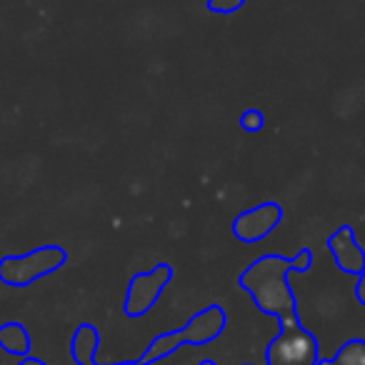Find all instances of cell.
Listing matches in <instances>:
<instances>
[{
  "label": "cell",
  "instance_id": "6da1fadb",
  "mask_svg": "<svg viewBox=\"0 0 365 365\" xmlns=\"http://www.w3.org/2000/svg\"><path fill=\"white\" fill-rule=\"evenodd\" d=\"M310 265H313V250L310 248H303L295 258L263 255L240 273V288L253 295L255 305L263 313L275 315L278 320L293 318V315H298V310H295V295L285 275L290 270L308 273Z\"/></svg>",
  "mask_w": 365,
  "mask_h": 365
},
{
  "label": "cell",
  "instance_id": "7a4b0ae2",
  "mask_svg": "<svg viewBox=\"0 0 365 365\" xmlns=\"http://www.w3.org/2000/svg\"><path fill=\"white\" fill-rule=\"evenodd\" d=\"M225 328V310L220 305H208L205 310L195 313L193 318L188 320V325L180 330H173V333H163L158 335L150 343L148 353L143 355L140 363H153V360L163 358V355L173 353L180 345H203L210 343L213 338H218Z\"/></svg>",
  "mask_w": 365,
  "mask_h": 365
},
{
  "label": "cell",
  "instance_id": "3957f363",
  "mask_svg": "<svg viewBox=\"0 0 365 365\" xmlns=\"http://www.w3.org/2000/svg\"><path fill=\"white\" fill-rule=\"evenodd\" d=\"M68 260V253L61 245H41V248L31 250L23 255H6L0 260V280L8 285H23L36 283L38 278L48 273H56L58 268H63Z\"/></svg>",
  "mask_w": 365,
  "mask_h": 365
},
{
  "label": "cell",
  "instance_id": "277c9868",
  "mask_svg": "<svg viewBox=\"0 0 365 365\" xmlns=\"http://www.w3.org/2000/svg\"><path fill=\"white\" fill-rule=\"evenodd\" d=\"M173 280V268L168 263H158L153 270L133 275L130 285H128L125 303H123V313L138 318V315H145L153 305L158 303L163 288Z\"/></svg>",
  "mask_w": 365,
  "mask_h": 365
},
{
  "label": "cell",
  "instance_id": "5b68a950",
  "mask_svg": "<svg viewBox=\"0 0 365 365\" xmlns=\"http://www.w3.org/2000/svg\"><path fill=\"white\" fill-rule=\"evenodd\" d=\"M268 365H318V343L298 325L280 328L268 348Z\"/></svg>",
  "mask_w": 365,
  "mask_h": 365
},
{
  "label": "cell",
  "instance_id": "8992f818",
  "mask_svg": "<svg viewBox=\"0 0 365 365\" xmlns=\"http://www.w3.org/2000/svg\"><path fill=\"white\" fill-rule=\"evenodd\" d=\"M283 220V208L273 200L260 203L255 208H248L243 213H238L233 218V235L240 243H260L263 238H268Z\"/></svg>",
  "mask_w": 365,
  "mask_h": 365
},
{
  "label": "cell",
  "instance_id": "52a82bcc",
  "mask_svg": "<svg viewBox=\"0 0 365 365\" xmlns=\"http://www.w3.org/2000/svg\"><path fill=\"white\" fill-rule=\"evenodd\" d=\"M325 245H328L340 273L355 275V278L365 273V250L360 248L358 238H355V230L350 225H340Z\"/></svg>",
  "mask_w": 365,
  "mask_h": 365
},
{
  "label": "cell",
  "instance_id": "ba28073f",
  "mask_svg": "<svg viewBox=\"0 0 365 365\" xmlns=\"http://www.w3.org/2000/svg\"><path fill=\"white\" fill-rule=\"evenodd\" d=\"M98 348V330L93 325H81L73 335V358L81 365H96L93 355Z\"/></svg>",
  "mask_w": 365,
  "mask_h": 365
},
{
  "label": "cell",
  "instance_id": "9c48e42d",
  "mask_svg": "<svg viewBox=\"0 0 365 365\" xmlns=\"http://www.w3.org/2000/svg\"><path fill=\"white\" fill-rule=\"evenodd\" d=\"M0 343L6 345V350H11V353H23V350H28V333L18 323L3 325L0 328Z\"/></svg>",
  "mask_w": 365,
  "mask_h": 365
},
{
  "label": "cell",
  "instance_id": "30bf717a",
  "mask_svg": "<svg viewBox=\"0 0 365 365\" xmlns=\"http://www.w3.org/2000/svg\"><path fill=\"white\" fill-rule=\"evenodd\" d=\"M243 6H245V0H205L208 13H215V16H233V13H238Z\"/></svg>",
  "mask_w": 365,
  "mask_h": 365
},
{
  "label": "cell",
  "instance_id": "8fae6325",
  "mask_svg": "<svg viewBox=\"0 0 365 365\" xmlns=\"http://www.w3.org/2000/svg\"><path fill=\"white\" fill-rule=\"evenodd\" d=\"M263 125H265L263 113L255 110V108H248V110L240 113V128H243V130L258 133V130H263Z\"/></svg>",
  "mask_w": 365,
  "mask_h": 365
},
{
  "label": "cell",
  "instance_id": "7c38bea8",
  "mask_svg": "<svg viewBox=\"0 0 365 365\" xmlns=\"http://www.w3.org/2000/svg\"><path fill=\"white\" fill-rule=\"evenodd\" d=\"M355 298H358V303L365 308V273L358 275V283H355Z\"/></svg>",
  "mask_w": 365,
  "mask_h": 365
},
{
  "label": "cell",
  "instance_id": "4fadbf2b",
  "mask_svg": "<svg viewBox=\"0 0 365 365\" xmlns=\"http://www.w3.org/2000/svg\"><path fill=\"white\" fill-rule=\"evenodd\" d=\"M118 365H143V363H118Z\"/></svg>",
  "mask_w": 365,
  "mask_h": 365
}]
</instances>
